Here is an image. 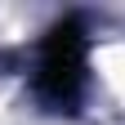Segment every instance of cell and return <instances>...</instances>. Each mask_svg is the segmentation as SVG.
<instances>
[{
    "mask_svg": "<svg viewBox=\"0 0 125 125\" xmlns=\"http://www.w3.org/2000/svg\"><path fill=\"white\" fill-rule=\"evenodd\" d=\"M40 85L54 103H72L76 85H81V40L72 27H58L40 54Z\"/></svg>",
    "mask_w": 125,
    "mask_h": 125,
    "instance_id": "6da1fadb",
    "label": "cell"
}]
</instances>
